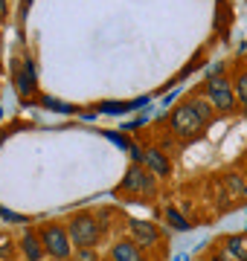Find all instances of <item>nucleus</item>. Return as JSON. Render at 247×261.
I'll list each match as a JSON object with an SVG mask.
<instances>
[{
  "mask_svg": "<svg viewBox=\"0 0 247 261\" xmlns=\"http://www.w3.org/2000/svg\"><path fill=\"white\" fill-rule=\"evenodd\" d=\"M166 218H169V221L178 226V229H189V221H183V218L175 212V209H166Z\"/></svg>",
  "mask_w": 247,
  "mask_h": 261,
  "instance_id": "nucleus-17",
  "label": "nucleus"
},
{
  "mask_svg": "<svg viewBox=\"0 0 247 261\" xmlns=\"http://www.w3.org/2000/svg\"><path fill=\"white\" fill-rule=\"evenodd\" d=\"M15 87H18L20 96H29L32 90H35V75H32V67L20 64V61H15Z\"/></svg>",
  "mask_w": 247,
  "mask_h": 261,
  "instance_id": "nucleus-10",
  "label": "nucleus"
},
{
  "mask_svg": "<svg viewBox=\"0 0 247 261\" xmlns=\"http://www.w3.org/2000/svg\"><path fill=\"white\" fill-rule=\"evenodd\" d=\"M204 96L212 102L218 116H233L241 108L236 99V87H233V82H230L227 75H209L207 82H204Z\"/></svg>",
  "mask_w": 247,
  "mask_h": 261,
  "instance_id": "nucleus-3",
  "label": "nucleus"
},
{
  "mask_svg": "<svg viewBox=\"0 0 247 261\" xmlns=\"http://www.w3.org/2000/svg\"><path fill=\"white\" fill-rule=\"evenodd\" d=\"M73 258H76V261H102V258H99V252H96V247L76 250V252H73Z\"/></svg>",
  "mask_w": 247,
  "mask_h": 261,
  "instance_id": "nucleus-16",
  "label": "nucleus"
},
{
  "mask_svg": "<svg viewBox=\"0 0 247 261\" xmlns=\"http://www.w3.org/2000/svg\"><path fill=\"white\" fill-rule=\"evenodd\" d=\"M186 102L192 105V111L198 113V116H201V122H204L207 128L212 125V122H215V116H218V113H215V108H212V102H209V99H207L204 93H195L192 99H186Z\"/></svg>",
  "mask_w": 247,
  "mask_h": 261,
  "instance_id": "nucleus-11",
  "label": "nucleus"
},
{
  "mask_svg": "<svg viewBox=\"0 0 247 261\" xmlns=\"http://www.w3.org/2000/svg\"><path fill=\"white\" fill-rule=\"evenodd\" d=\"M20 252H23V261H44L47 258V252H44V244H41L38 232H23V238L18 241Z\"/></svg>",
  "mask_w": 247,
  "mask_h": 261,
  "instance_id": "nucleus-9",
  "label": "nucleus"
},
{
  "mask_svg": "<svg viewBox=\"0 0 247 261\" xmlns=\"http://www.w3.org/2000/svg\"><path fill=\"white\" fill-rule=\"evenodd\" d=\"M128 238L145 252V250H152V247L160 244V229H157L154 224H149V221H137V218H131V221H128Z\"/></svg>",
  "mask_w": 247,
  "mask_h": 261,
  "instance_id": "nucleus-6",
  "label": "nucleus"
},
{
  "mask_svg": "<svg viewBox=\"0 0 247 261\" xmlns=\"http://www.w3.org/2000/svg\"><path fill=\"white\" fill-rule=\"evenodd\" d=\"M116 192H122V195H128V197H143V200H149V197H154L157 195V177H154L149 168H143L140 163H134L128 171H125V177H122V183H119V189Z\"/></svg>",
  "mask_w": 247,
  "mask_h": 261,
  "instance_id": "nucleus-5",
  "label": "nucleus"
},
{
  "mask_svg": "<svg viewBox=\"0 0 247 261\" xmlns=\"http://www.w3.org/2000/svg\"><path fill=\"white\" fill-rule=\"evenodd\" d=\"M70 241L76 250H87V247H96L102 241L105 235V224H102V215H93V212H76L70 218Z\"/></svg>",
  "mask_w": 247,
  "mask_h": 261,
  "instance_id": "nucleus-1",
  "label": "nucleus"
},
{
  "mask_svg": "<svg viewBox=\"0 0 247 261\" xmlns=\"http://www.w3.org/2000/svg\"><path fill=\"white\" fill-rule=\"evenodd\" d=\"M111 261H145V255L131 238H119L111 244Z\"/></svg>",
  "mask_w": 247,
  "mask_h": 261,
  "instance_id": "nucleus-8",
  "label": "nucleus"
},
{
  "mask_svg": "<svg viewBox=\"0 0 247 261\" xmlns=\"http://www.w3.org/2000/svg\"><path fill=\"white\" fill-rule=\"evenodd\" d=\"M140 166L149 168L157 180H166L171 174V157L169 154H163V148H157V145H145Z\"/></svg>",
  "mask_w": 247,
  "mask_h": 261,
  "instance_id": "nucleus-7",
  "label": "nucleus"
},
{
  "mask_svg": "<svg viewBox=\"0 0 247 261\" xmlns=\"http://www.w3.org/2000/svg\"><path fill=\"white\" fill-rule=\"evenodd\" d=\"M218 247H221V250H227L230 255L247 261V238H244V235H224V238L218 241Z\"/></svg>",
  "mask_w": 247,
  "mask_h": 261,
  "instance_id": "nucleus-12",
  "label": "nucleus"
},
{
  "mask_svg": "<svg viewBox=\"0 0 247 261\" xmlns=\"http://www.w3.org/2000/svg\"><path fill=\"white\" fill-rule=\"evenodd\" d=\"M236 99H238V105H241V111H244V116H247V70H241V73L236 75Z\"/></svg>",
  "mask_w": 247,
  "mask_h": 261,
  "instance_id": "nucleus-13",
  "label": "nucleus"
},
{
  "mask_svg": "<svg viewBox=\"0 0 247 261\" xmlns=\"http://www.w3.org/2000/svg\"><path fill=\"white\" fill-rule=\"evenodd\" d=\"M204 261H241V258H236V255H230L227 250H221L218 244H215V247H212V250H209L207 255H204Z\"/></svg>",
  "mask_w": 247,
  "mask_h": 261,
  "instance_id": "nucleus-14",
  "label": "nucleus"
},
{
  "mask_svg": "<svg viewBox=\"0 0 247 261\" xmlns=\"http://www.w3.org/2000/svg\"><path fill=\"white\" fill-rule=\"evenodd\" d=\"M35 232H38L41 244H44V252H47L50 258H56V261H70L73 258L76 247H73V241H70V229H67L61 221H47V224H41Z\"/></svg>",
  "mask_w": 247,
  "mask_h": 261,
  "instance_id": "nucleus-2",
  "label": "nucleus"
},
{
  "mask_svg": "<svg viewBox=\"0 0 247 261\" xmlns=\"http://www.w3.org/2000/svg\"><path fill=\"white\" fill-rule=\"evenodd\" d=\"M166 125H169V130L175 134V137H181V140H186V142L198 140L201 134L207 130V125L201 122L198 113L192 111L189 102L175 105V108L169 111V116H166Z\"/></svg>",
  "mask_w": 247,
  "mask_h": 261,
  "instance_id": "nucleus-4",
  "label": "nucleus"
},
{
  "mask_svg": "<svg viewBox=\"0 0 247 261\" xmlns=\"http://www.w3.org/2000/svg\"><path fill=\"white\" fill-rule=\"evenodd\" d=\"M12 252H15V247H12L9 235H0V261H12Z\"/></svg>",
  "mask_w": 247,
  "mask_h": 261,
  "instance_id": "nucleus-15",
  "label": "nucleus"
}]
</instances>
